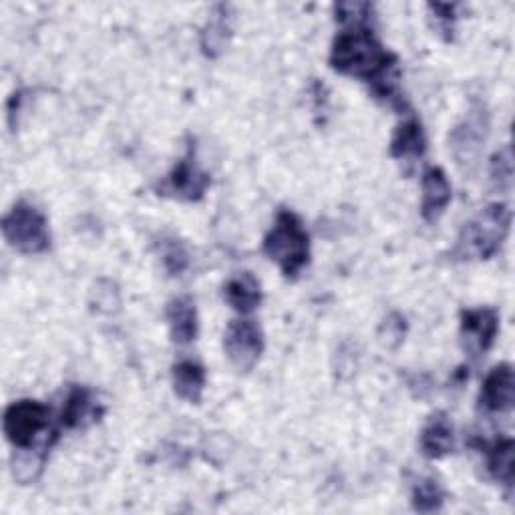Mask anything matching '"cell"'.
I'll list each match as a JSON object with an SVG mask.
<instances>
[{
	"mask_svg": "<svg viewBox=\"0 0 515 515\" xmlns=\"http://www.w3.org/2000/svg\"><path fill=\"white\" fill-rule=\"evenodd\" d=\"M330 67L336 73L369 83L375 95L391 105L401 103V97H397V59L381 45L369 25L345 27L336 35Z\"/></svg>",
	"mask_w": 515,
	"mask_h": 515,
	"instance_id": "obj_1",
	"label": "cell"
},
{
	"mask_svg": "<svg viewBox=\"0 0 515 515\" xmlns=\"http://www.w3.org/2000/svg\"><path fill=\"white\" fill-rule=\"evenodd\" d=\"M264 254L286 278H296L310 262V236L294 212L282 210L264 238Z\"/></svg>",
	"mask_w": 515,
	"mask_h": 515,
	"instance_id": "obj_2",
	"label": "cell"
},
{
	"mask_svg": "<svg viewBox=\"0 0 515 515\" xmlns=\"http://www.w3.org/2000/svg\"><path fill=\"white\" fill-rule=\"evenodd\" d=\"M511 226V210L505 204H491L467 222L459 234L455 254L463 260H489L503 246Z\"/></svg>",
	"mask_w": 515,
	"mask_h": 515,
	"instance_id": "obj_3",
	"label": "cell"
},
{
	"mask_svg": "<svg viewBox=\"0 0 515 515\" xmlns=\"http://www.w3.org/2000/svg\"><path fill=\"white\" fill-rule=\"evenodd\" d=\"M3 236L23 254H43L51 246L47 218L39 208L27 202L15 204L3 218Z\"/></svg>",
	"mask_w": 515,
	"mask_h": 515,
	"instance_id": "obj_4",
	"label": "cell"
},
{
	"mask_svg": "<svg viewBox=\"0 0 515 515\" xmlns=\"http://www.w3.org/2000/svg\"><path fill=\"white\" fill-rule=\"evenodd\" d=\"M49 427V409L31 399H23L7 407L3 419V431L7 439L21 449H27L35 443L37 435H41Z\"/></svg>",
	"mask_w": 515,
	"mask_h": 515,
	"instance_id": "obj_5",
	"label": "cell"
},
{
	"mask_svg": "<svg viewBox=\"0 0 515 515\" xmlns=\"http://www.w3.org/2000/svg\"><path fill=\"white\" fill-rule=\"evenodd\" d=\"M224 349L238 371H252L264 353L262 328L252 320H232L224 334Z\"/></svg>",
	"mask_w": 515,
	"mask_h": 515,
	"instance_id": "obj_6",
	"label": "cell"
},
{
	"mask_svg": "<svg viewBox=\"0 0 515 515\" xmlns=\"http://www.w3.org/2000/svg\"><path fill=\"white\" fill-rule=\"evenodd\" d=\"M499 332V316L493 308H473L461 314V342L469 357L481 359L493 347Z\"/></svg>",
	"mask_w": 515,
	"mask_h": 515,
	"instance_id": "obj_7",
	"label": "cell"
},
{
	"mask_svg": "<svg viewBox=\"0 0 515 515\" xmlns=\"http://www.w3.org/2000/svg\"><path fill=\"white\" fill-rule=\"evenodd\" d=\"M479 403L487 413H507L515 403V377L507 363L497 365L483 381Z\"/></svg>",
	"mask_w": 515,
	"mask_h": 515,
	"instance_id": "obj_8",
	"label": "cell"
},
{
	"mask_svg": "<svg viewBox=\"0 0 515 515\" xmlns=\"http://www.w3.org/2000/svg\"><path fill=\"white\" fill-rule=\"evenodd\" d=\"M208 186H210V176L204 174L192 157L180 159V163L174 167V171H171L167 178L169 192L188 202L202 200Z\"/></svg>",
	"mask_w": 515,
	"mask_h": 515,
	"instance_id": "obj_9",
	"label": "cell"
},
{
	"mask_svg": "<svg viewBox=\"0 0 515 515\" xmlns=\"http://www.w3.org/2000/svg\"><path fill=\"white\" fill-rule=\"evenodd\" d=\"M421 190V214L427 222H437L451 202V184L445 176V171L441 167H429L423 174Z\"/></svg>",
	"mask_w": 515,
	"mask_h": 515,
	"instance_id": "obj_10",
	"label": "cell"
},
{
	"mask_svg": "<svg viewBox=\"0 0 515 515\" xmlns=\"http://www.w3.org/2000/svg\"><path fill=\"white\" fill-rule=\"evenodd\" d=\"M171 340L178 345H190L198 338V310L190 296H178L167 304L165 310Z\"/></svg>",
	"mask_w": 515,
	"mask_h": 515,
	"instance_id": "obj_11",
	"label": "cell"
},
{
	"mask_svg": "<svg viewBox=\"0 0 515 515\" xmlns=\"http://www.w3.org/2000/svg\"><path fill=\"white\" fill-rule=\"evenodd\" d=\"M101 415L103 409L95 403L91 391L85 387H73L61 411V425L65 429H81L99 421Z\"/></svg>",
	"mask_w": 515,
	"mask_h": 515,
	"instance_id": "obj_12",
	"label": "cell"
},
{
	"mask_svg": "<svg viewBox=\"0 0 515 515\" xmlns=\"http://www.w3.org/2000/svg\"><path fill=\"white\" fill-rule=\"evenodd\" d=\"M487 123L481 115H471L463 125L451 133V147L459 163H473L479 157L485 141Z\"/></svg>",
	"mask_w": 515,
	"mask_h": 515,
	"instance_id": "obj_13",
	"label": "cell"
},
{
	"mask_svg": "<svg viewBox=\"0 0 515 515\" xmlns=\"http://www.w3.org/2000/svg\"><path fill=\"white\" fill-rule=\"evenodd\" d=\"M226 302L240 314L254 312L262 302L260 282L250 272H242L232 276L224 286Z\"/></svg>",
	"mask_w": 515,
	"mask_h": 515,
	"instance_id": "obj_14",
	"label": "cell"
},
{
	"mask_svg": "<svg viewBox=\"0 0 515 515\" xmlns=\"http://www.w3.org/2000/svg\"><path fill=\"white\" fill-rule=\"evenodd\" d=\"M455 431L445 415H435L421 431V451L429 459H441L453 453Z\"/></svg>",
	"mask_w": 515,
	"mask_h": 515,
	"instance_id": "obj_15",
	"label": "cell"
},
{
	"mask_svg": "<svg viewBox=\"0 0 515 515\" xmlns=\"http://www.w3.org/2000/svg\"><path fill=\"white\" fill-rule=\"evenodd\" d=\"M425 149L427 137L423 125L417 119L403 121L391 139V155L401 161H415L423 157Z\"/></svg>",
	"mask_w": 515,
	"mask_h": 515,
	"instance_id": "obj_16",
	"label": "cell"
},
{
	"mask_svg": "<svg viewBox=\"0 0 515 515\" xmlns=\"http://www.w3.org/2000/svg\"><path fill=\"white\" fill-rule=\"evenodd\" d=\"M171 381L180 399L198 405L206 389V369L194 361H180L171 371Z\"/></svg>",
	"mask_w": 515,
	"mask_h": 515,
	"instance_id": "obj_17",
	"label": "cell"
},
{
	"mask_svg": "<svg viewBox=\"0 0 515 515\" xmlns=\"http://www.w3.org/2000/svg\"><path fill=\"white\" fill-rule=\"evenodd\" d=\"M230 37H232L230 7L218 5L212 11V15H210V19H208V23L202 31V51H204V55L212 57V59L218 57L226 49Z\"/></svg>",
	"mask_w": 515,
	"mask_h": 515,
	"instance_id": "obj_18",
	"label": "cell"
},
{
	"mask_svg": "<svg viewBox=\"0 0 515 515\" xmlns=\"http://www.w3.org/2000/svg\"><path fill=\"white\" fill-rule=\"evenodd\" d=\"M487 471L491 477L507 487L513 485V439L501 437L485 449Z\"/></svg>",
	"mask_w": 515,
	"mask_h": 515,
	"instance_id": "obj_19",
	"label": "cell"
},
{
	"mask_svg": "<svg viewBox=\"0 0 515 515\" xmlns=\"http://www.w3.org/2000/svg\"><path fill=\"white\" fill-rule=\"evenodd\" d=\"M445 491L433 477L419 479L413 487V507L419 513H433L443 507Z\"/></svg>",
	"mask_w": 515,
	"mask_h": 515,
	"instance_id": "obj_20",
	"label": "cell"
},
{
	"mask_svg": "<svg viewBox=\"0 0 515 515\" xmlns=\"http://www.w3.org/2000/svg\"><path fill=\"white\" fill-rule=\"evenodd\" d=\"M491 182L495 184L497 190L509 192L513 184V155L511 147L505 145L501 151H497L491 159V169H489Z\"/></svg>",
	"mask_w": 515,
	"mask_h": 515,
	"instance_id": "obj_21",
	"label": "cell"
},
{
	"mask_svg": "<svg viewBox=\"0 0 515 515\" xmlns=\"http://www.w3.org/2000/svg\"><path fill=\"white\" fill-rule=\"evenodd\" d=\"M161 260L165 270L171 276H180L190 266V254L180 240H163L161 242Z\"/></svg>",
	"mask_w": 515,
	"mask_h": 515,
	"instance_id": "obj_22",
	"label": "cell"
},
{
	"mask_svg": "<svg viewBox=\"0 0 515 515\" xmlns=\"http://www.w3.org/2000/svg\"><path fill=\"white\" fill-rule=\"evenodd\" d=\"M405 332H407V320L405 316H401L399 312L389 314L381 328H379V338L383 342V347L387 349H397L401 342L405 340Z\"/></svg>",
	"mask_w": 515,
	"mask_h": 515,
	"instance_id": "obj_23",
	"label": "cell"
},
{
	"mask_svg": "<svg viewBox=\"0 0 515 515\" xmlns=\"http://www.w3.org/2000/svg\"><path fill=\"white\" fill-rule=\"evenodd\" d=\"M93 298H95L93 304H97L99 312L111 314L113 310L119 308V292H117L115 284L109 280H103L97 284V288L93 290Z\"/></svg>",
	"mask_w": 515,
	"mask_h": 515,
	"instance_id": "obj_24",
	"label": "cell"
}]
</instances>
